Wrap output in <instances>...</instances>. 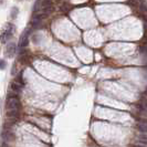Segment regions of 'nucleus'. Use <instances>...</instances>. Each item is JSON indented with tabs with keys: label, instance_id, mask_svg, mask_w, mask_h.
I'll use <instances>...</instances> for the list:
<instances>
[{
	"label": "nucleus",
	"instance_id": "nucleus-1",
	"mask_svg": "<svg viewBox=\"0 0 147 147\" xmlns=\"http://www.w3.org/2000/svg\"><path fill=\"white\" fill-rule=\"evenodd\" d=\"M15 31H16L15 26H13L12 23H8L7 26H6V28H5L3 31H2V33L0 34V42H1V43H6V42H8L11 38L13 37Z\"/></svg>",
	"mask_w": 147,
	"mask_h": 147
},
{
	"label": "nucleus",
	"instance_id": "nucleus-2",
	"mask_svg": "<svg viewBox=\"0 0 147 147\" xmlns=\"http://www.w3.org/2000/svg\"><path fill=\"white\" fill-rule=\"evenodd\" d=\"M18 93H8L7 97V109L8 110H19L20 107V101H19V97L17 95Z\"/></svg>",
	"mask_w": 147,
	"mask_h": 147
},
{
	"label": "nucleus",
	"instance_id": "nucleus-3",
	"mask_svg": "<svg viewBox=\"0 0 147 147\" xmlns=\"http://www.w3.org/2000/svg\"><path fill=\"white\" fill-rule=\"evenodd\" d=\"M29 43V30H26L22 36L20 37V40H19V48L20 49H23L26 48Z\"/></svg>",
	"mask_w": 147,
	"mask_h": 147
},
{
	"label": "nucleus",
	"instance_id": "nucleus-4",
	"mask_svg": "<svg viewBox=\"0 0 147 147\" xmlns=\"http://www.w3.org/2000/svg\"><path fill=\"white\" fill-rule=\"evenodd\" d=\"M6 55L9 57V58H12L13 55H15L16 51H17V47H16V44L13 42H10V43L7 45V48H6Z\"/></svg>",
	"mask_w": 147,
	"mask_h": 147
},
{
	"label": "nucleus",
	"instance_id": "nucleus-5",
	"mask_svg": "<svg viewBox=\"0 0 147 147\" xmlns=\"http://www.w3.org/2000/svg\"><path fill=\"white\" fill-rule=\"evenodd\" d=\"M19 115V111L18 110H8L7 112V117L10 119H16Z\"/></svg>",
	"mask_w": 147,
	"mask_h": 147
},
{
	"label": "nucleus",
	"instance_id": "nucleus-6",
	"mask_svg": "<svg viewBox=\"0 0 147 147\" xmlns=\"http://www.w3.org/2000/svg\"><path fill=\"white\" fill-rule=\"evenodd\" d=\"M50 7H53V1L52 0H40V8L41 9Z\"/></svg>",
	"mask_w": 147,
	"mask_h": 147
},
{
	"label": "nucleus",
	"instance_id": "nucleus-7",
	"mask_svg": "<svg viewBox=\"0 0 147 147\" xmlns=\"http://www.w3.org/2000/svg\"><path fill=\"white\" fill-rule=\"evenodd\" d=\"M21 88H22L21 83H18V82H12V83H11V90H12L13 92H16V93L20 92V91H21Z\"/></svg>",
	"mask_w": 147,
	"mask_h": 147
},
{
	"label": "nucleus",
	"instance_id": "nucleus-8",
	"mask_svg": "<svg viewBox=\"0 0 147 147\" xmlns=\"http://www.w3.org/2000/svg\"><path fill=\"white\" fill-rule=\"evenodd\" d=\"M138 109H140L142 112H147V100L145 98H143L142 101H140V103H138Z\"/></svg>",
	"mask_w": 147,
	"mask_h": 147
},
{
	"label": "nucleus",
	"instance_id": "nucleus-9",
	"mask_svg": "<svg viewBox=\"0 0 147 147\" xmlns=\"http://www.w3.org/2000/svg\"><path fill=\"white\" fill-rule=\"evenodd\" d=\"M137 128L142 133H146L147 134V122H140L137 124Z\"/></svg>",
	"mask_w": 147,
	"mask_h": 147
},
{
	"label": "nucleus",
	"instance_id": "nucleus-10",
	"mask_svg": "<svg viewBox=\"0 0 147 147\" xmlns=\"http://www.w3.org/2000/svg\"><path fill=\"white\" fill-rule=\"evenodd\" d=\"M39 9H40V0H37V2L33 6V12H37Z\"/></svg>",
	"mask_w": 147,
	"mask_h": 147
},
{
	"label": "nucleus",
	"instance_id": "nucleus-11",
	"mask_svg": "<svg viewBox=\"0 0 147 147\" xmlns=\"http://www.w3.org/2000/svg\"><path fill=\"white\" fill-rule=\"evenodd\" d=\"M140 51H142V53H143L144 55H146V57H147V43L140 48Z\"/></svg>",
	"mask_w": 147,
	"mask_h": 147
},
{
	"label": "nucleus",
	"instance_id": "nucleus-12",
	"mask_svg": "<svg viewBox=\"0 0 147 147\" xmlns=\"http://www.w3.org/2000/svg\"><path fill=\"white\" fill-rule=\"evenodd\" d=\"M6 65H7L6 61H5V60H0V69H1V70L6 69Z\"/></svg>",
	"mask_w": 147,
	"mask_h": 147
},
{
	"label": "nucleus",
	"instance_id": "nucleus-13",
	"mask_svg": "<svg viewBox=\"0 0 147 147\" xmlns=\"http://www.w3.org/2000/svg\"><path fill=\"white\" fill-rule=\"evenodd\" d=\"M18 12H19V11H18V9L13 8V9H12V11H11V17H12V18H16V15H17Z\"/></svg>",
	"mask_w": 147,
	"mask_h": 147
}]
</instances>
